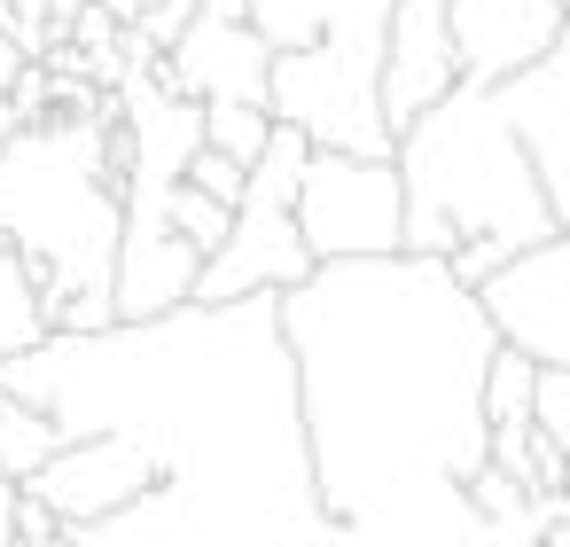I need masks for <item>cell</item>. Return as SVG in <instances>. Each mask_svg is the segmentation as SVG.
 Segmentation results:
<instances>
[{"instance_id":"6da1fadb","label":"cell","mask_w":570,"mask_h":547,"mask_svg":"<svg viewBox=\"0 0 570 547\" xmlns=\"http://www.w3.org/2000/svg\"><path fill=\"white\" fill-rule=\"evenodd\" d=\"M63 438H141L157 492L102 524H63L79 547H321L328 508L313 485L297 360L282 297L180 305L102 336H48L0 368Z\"/></svg>"},{"instance_id":"7a4b0ae2","label":"cell","mask_w":570,"mask_h":547,"mask_svg":"<svg viewBox=\"0 0 570 547\" xmlns=\"http://www.w3.org/2000/svg\"><path fill=\"white\" fill-rule=\"evenodd\" d=\"M321 547H469V485L492 469L484 375L500 329L445 258H352L282 290Z\"/></svg>"},{"instance_id":"3957f363","label":"cell","mask_w":570,"mask_h":547,"mask_svg":"<svg viewBox=\"0 0 570 547\" xmlns=\"http://www.w3.org/2000/svg\"><path fill=\"white\" fill-rule=\"evenodd\" d=\"M0 243H9L48 313L63 297H118V243H126V134L118 95L95 118H40L0 149Z\"/></svg>"},{"instance_id":"277c9868","label":"cell","mask_w":570,"mask_h":547,"mask_svg":"<svg viewBox=\"0 0 570 547\" xmlns=\"http://www.w3.org/2000/svg\"><path fill=\"white\" fill-rule=\"evenodd\" d=\"M399 180H406V251L453 258L469 243L492 251H539L554 243V204L500 110V87L461 79L438 110H422L399 134Z\"/></svg>"},{"instance_id":"5b68a950","label":"cell","mask_w":570,"mask_h":547,"mask_svg":"<svg viewBox=\"0 0 570 547\" xmlns=\"http://www.w3.org/2000/svg\"><path fill=\"white\" fill-rule=\"evenodd\" d=\"M305 165H313V141L297 126H274L266 157L250 165V188L235 204V235L204 258V282H196V305H235V297H282L313 274V251H305V227H297V188H305Z\"/></svg>"},{"instance_id":"8992f818","label":"cell","mask_w":570,"mask_h":547,"mask_svg":"<svg viewBox=\"0 0 570 547\" xmlns=\"http://www.w3.org/2000/svg\"><path fill=\"white\" fill-rule=\"evenodd\" d=\"M297 227H305L313 266L399 258L406 251V180H399V157L313 149L305 188H297Z\"/></svg>"},{"instance_id":"52a82bcc","label":"cell","mask_w":570,"mask_h":547,"mask_svg":"<svg viewBox=\"0 0 570 547\" xmlns=\"http://www.w3.org/2000/svg\"><path fill=\"white\" fill-rule=\"evenodd\" d=\"M157 79L188 102H250L274 110V48L250 25V0H204L188 40L157 64Z\"/></svg>"},{"instance_id":"ba28073f","label":"cell","mask_w":570,"mask_h":547,"mask_svg":"<svg viewBox=\"0 0 570 547\" xmlns=\"http://www.w3.org/2000/svg\"><path fill=\"white\" fill-rule=\"evenodd\" d=\"M484 321L500 329L508 352H531L539 368H570V235L515 251L484 290H476Z\"/></svg>"},{"instance_id":"9c48e42d","label":"cell","mask_w":570,"mask_h":547,"mask_svg":"<svg viewBox=\"0 0 570 547\" xmlns=\"http://www.w3.org/2000/svg\"><path fill=\"white\" fill-rule=\"evenodd\" d=\"M24 492H32L56 524H102V516L134 508L141 492H157V461H149L141 438L102 430V438H71V446H63Z\"/></svg>"},{"instance_id":"30bf717a","label":"cell","mask_w":570,"mask_h":547,"mask_svg":"<svg viewBox=\"0 0 570 547\" xmlns=\"http://www.w3.org/2000/svg\"><path fill=\"white\" fill-rule=\"evenodd\" d=\"M562 48V0H453V56L461 79L508 87Z\"/></svg>"},{"instance_id":"8fae6325","label":"cell","mask_w":570,"mask_h":547,"mask_svg":"<svg viewBox=\"0 0 570 547\" xmlns=\"http://www.w3.org/2000/svg\"><path fill=\"white\" fill-rule=\"evenodd\" d=\"M500 110H508L523 157H531V173H539V188L554 204V227L570 235V48H554L547 64H531L523 79H508Z\"/></svg>"},{"instance_id":"7c38bea8","label":"cell","mask_w":570,"mask_h":547,"mask_svg":"<svg viewBox=\"0 0 570 547\" xmlns=\"http://www.w3.org/2000/svg\"><path fill=\"white\" fill-rule=\"evenodd\" d=\"M469 516H476L469 547H539V539L562 524V500H539V492L515 485L508 469H484V477L469 485Z\"/></svg>"},{"instance_id":"4fadbf2b","label":"cell","mask_w":570,"mask_h":547,"mask_svg":"<svg viewBox=\"0 0 570 547\" xmlns=\"http://www.w3.org/2000/svg\"><path fill=\"white\" fill-rule=\"evenodd\" d=\"M56 336V313H48V290H40V274L0 243V368L9 360H24V352H40Z\"/></svg>"},{"instance_id":"5bb4252c","label":"cell","mask_w":570,"mask_h":547,"mask_svg":"<svg viewBox=\"0 0 570 547\" xmlns=\"http://www.w3.org/2000/svg\"><path fill=\"white\" fill-rule=\"evenodd\" d=\"M63 446H71V438H63V430H56V422H48L32 399L0 391V469H9L17 485H32V477H40V469H48Z\"/></svg>"},{"instance_id":"9a60e30c","label":"cell","mask_w":570,"mask_h":547,"mask_svg":"<svg viewBox=\"0 0 570 547\" xmlns=\"http://www.w3.org/2000/svg\"><path fill=\"white\" fill-rule=\"evenodd\" d=\"M484 414H492V430H515V422H531L539 414V360L531 352H492V375H484Z\"/></svg>"},{"instance_id":"2e32d148","label":"cell","mask_w":570,"mask_h":547,"mask_svg":"<svg viewBox=\"0 0 570 547\" xmlns=\"http://www.w3.org/2000/svg\"><path fill=\"white\" fill-rule=\"evenodd\" d=\"M274 141V110H250V102H204V149L235 157V165H258Z\"/></svg>"},{"instance_id":"e0dca14e","label":"cell","mask_w":570,"mask_h":547,"mask_svg":"<svg viewBox=\"0 0 570 547\" xmlns=\"http://www.w3.org/2000/svg\"><path fill=\"white\" fill-rule=\"evenodd\" d=\"M173 227H180V235L212 258V251L235 235V212H227V204H212L204 188H188V180H180V188H173Z\"/></svg>"},{"instance_id":"ac0fdd59","label":"cell","mask_w":570,"mask_h":547,"mask_svg":"<svg viewBox=\"0 0 570 547\" xmlns=\"http://www.w3.org/2000/svg\"><path fill=\"white\" fill-rule=\"evenodd\" d=\"M188 188H204L212 204H243V188H250V165H235V157H219V149H204L196 165H188Z\"/></svg>"},{"instance_id":"d6986e66","label":"cell","mask_w":570,"mask_h":547,"mask_svg":"<svg viewBox=\"0 0 570 547\" xmlns=\"http://www.w3.org/2000/svg\"><path fill=\"white\" fill-rule=\"evenodd\" d=\"M17 516H24V485L0 469V547H17Z\"/></svg>"},{"instance_id":"ffe728a7","label":"cell","mask_w":570,"mask_h":547,"mask_svg":"<svg viewBox=\"0 0 570 547\" xmlns=\"http://www.w3.org/2000/svg\"><path fill=\"white\" fill-rule=\"evenodd\" d=\"M102 9H110V17H118V25H141V17H149V9H157V0H102Z\"/></svg>"},{"instance_id":"44dd1931","label":"cell","mask_w":570,"mask_h":547,"mask_svg":"<svg viewBox=\"0 0 570 547\" xmlns=\"http://www.w3.org/2000/svg\"><path fill=\"white\" fill-rule=\"evenodd\" d=\"M539 547H570V524H554V531H547V539H539Z\"/></svg>"},{"instance_id":"7402d4cb","label":"cell","mask_w":570,"mask_h":547,"mask_svg":"<svg viewBox=\"0 0 570 547\" xmlns=\"http://www.w3.org/2000/svg\"><path fill=\"white\" fill-rule=\"evenodd\" d=\"M562 48H570V0H562Z\"/></svg>"}]
</instances>
